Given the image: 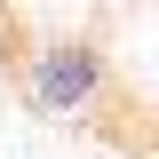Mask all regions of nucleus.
<instances>
[{
    "instance_id": "obj_1",
    "label": "nucleus",
    "mask_w": 159,
    "mask_h": 159,
    "mask_svg": "<svg viewBox=\"0 0 159 159\" xmlns=\"http://www.w3.org/2000/svg\"><path fill=\"white\" fill-rule=\"evenodd\" d=\"M16 88L40 119H88L103 96H111V64H103L96 40L56 32V40H32L16 56Z\"/></svg>"
}]
</instances>
